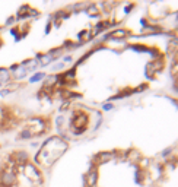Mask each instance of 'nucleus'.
<instances>
[{
  "label": "nucleus",
  "mask_w": 178,
  "mask_h": 187,
  "mask_svg": "<svg viewBox=\"0 0 178 187\" xmlns=\"http://www.w3.org/2000/svg\"><path fill=\"white\" fill-rule=\"evenodd\" d=\"M12 183H13V177L10 176V174H6V176L3 177V184L7 186V184H12Z\"/></svg>",
  "instance_id": "f03ea898"
},
{
  "label": "nucleus",
  "mask_w": 178,
  "mask_h": 187,
  "mask_svg": "<svg viewBox=\"0 0 178 187\" xmlns=\"http://www.w3.org/2000/svg\"><path fill=\"white\" fill-rule=\"evenodd\" d=\"M0 85H2V83H0Z\"/></svg>",
  "instance_id": "20e7f679"
},
{
  "label": "nucleus",
  "mask_w": 178,
  "mask_h": 187,
  "mask_svg": "<svg viewBox=\"0 0 178 187\" xmlns=\"http://www.w3.org/2000/svg\"><path fill=\"white\" fill-rule=\"evenodd\" d=\"M7 78H9V73H7V70H0V83L2 82H6L7 80Z\"/></svg>",
  "instance_id": "f257e3e1"
},
{
  "label": "nucleus",
  "mask_w": 178,
  "mask_h": 187,
  "mask_svg": "<svg viewBox=\"0 0 178 187\" xmlns=\"http://www.w3.org/2000/svg\"><path fill=\"white\" fill-rule=\"evenodd\" d=\"M42 78V75H35V76H34V78H31V82H35V80H38V79H41Z\"/></svg>",
  "instance_id": "7ed1b4c3"
}]
</instances>
